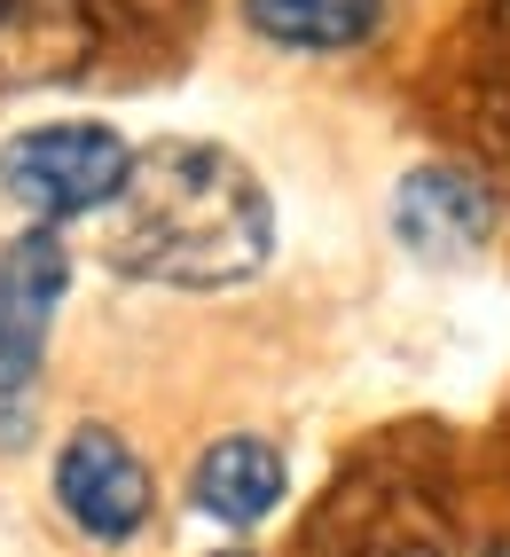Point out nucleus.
<instances>
[{"instance_id": "nucleus-7", "label": "nucleus", "mask_w": 510, "mask_h": 557, "mask_svg": "<svg viewBox=\"0 0 510 557\" xmlns=\"http://www.w3.org/2000/svg\"><path fill=\"white\" fill-rule=\"evenodd\" d=\"M283 487H290L283 456L268 440H251V432H228V440H212L197 456V510L221 518V527H260V518L283 503Z\"/></svg>"}, {"instance_id": "nucleus-3", "label": "nucleus", "mask_w": 510, "mask_h": 557, "mask_svg": "<svg viewBox=\"0 0 510 557\" xmlns=\"http://www.w3.org/2000/svg\"><path fill=\"white\" fill-rule=\"evenodd\" d=\"M134 150L111 134V126H87V119H63V126H32L9 141L0 158V181L9 197L32 212V220H79V212H102L119 197Z\"/></svg>"}, {"instance_id": "nucleus-11", "label": "nucleus", "mask_w": 510, "mask_h": 557, "mask_svg": "<svg viewBox=\"0 0 510 557\" xmlns=\"http://www.w3.org/2000/svg\"><path fill=\"white\" fill-rule=\"evenodd\" d=\"M495 48H502V71H510V0H502V16H495Z\"/></svg>"}, {"instance_id": "nucleus-2", "label": "nucleus", "mask_w": 510, "mask_h": 557, "mask_svg": "<svg viewBox=\"0 0 510 557\" xmlns=\"http://www.w3.org/2000/svg\"><path fill=\"white\" fill-rule=\"evenodd\" d=\"M71 259L63 244L16 236L0 251V448H24L32 440V400H40V354H48V322L63 307Z\"/></svg>"}, {"instance_id": "nucleus-8", "label": "nucleus", "mask_w": 510, "mask_h": 557, "mask_svg": "<svg viewBox=\"0 0 510 557\" xmlns=\"http://www.w3.org/2000/svg\"><path fill=\"white\" fill-rule=\"evenodd\" d=\"M244 16L260 40L275 48H314V55H338L377 40L385 24V0H244Z\"/></svg>"}, {"instance_id": "nucleus-9", "label": "nucleus", "mask_w": 510, "mask_h": 557, "mask_svg": "<svg viewBox=\"0 0 510 557\" xmlns=\"http://www.w3.org/2000/svg\"><path fill=\"white\" fill-rule=\"evenodd\" d=\"M197 0H87V16L95 24H141V32H165V24H181Z\"/></svg>"}, {"instance_id": "nucleus-4", "label": "nucleus", "mask_w": 510, "mask_h": 557, "mask_svg": "<svg viewBox=\"0 0 510 557\" xmlns=\"http://www.w3.org/2000/svg\"><path fill=\"white\" fill-rule=\"evenodd\" d=\"M55 503L87 542H126V534H141V518H150L158 495H150L141 456L111 424H79L55 456Z\"/></svg>"}, {"instance_id": "nucleus-5", "label": "nucleus", "mask_w": 510, "mask_h": 557, "mask_svg": "<svg viewBox=\"0 0 510 557\" xmlns=\"http://www.w3.org/2000/svg\"><path fill=\"white\" fill-rule=\"evenodd\" d=\"M502 228V205L480 173L463 165H416L393 189V236L409 244L432 268H456V259H480Z\"/></svg>"}, {"instance_id": "nucleus-10", "label": "nucleus", "mask_w": 510, "mask_h": 557, "mask_svg": "<svg viewBox=\"0 0 510 557\" xmlns=\"http://www.w3.org/2000/svg\"><path fill=\"white\" fill-rule=\"evenodd\" d=\"M385 557H440V542H393Z\"/></svg>"}, {"instance_id": "nucleus-6", "label": "nucleus", "mask_w": 510, "mask_h": 557, "mask_svg": "<svg viewBox=\"0 0 510 557\" xmlns=\"http://www.w3.org/2000/svg\"><path fill=\"white\" fill-rule=\"evenodd\" d=\"M95 55L87 0H0V95L55 87Z\"/></svg>"}, {"instance_id": "nucleus-1", "label": "nucleus", "mask_w": 510, "mask_h": 557, "mask_svg": "<svg viewBox=\"0 0 510 557\" xmlns=\"http://www.w3.org/2000/svg\"><path fill=\"white\" fill-rule=\"evenodd\" d=\"M268 251H275V205L260 173L221 141L134 150L119 197L102 205V259L141 283L221 290L260 275Z\"/></svg>"}]
</instances>
